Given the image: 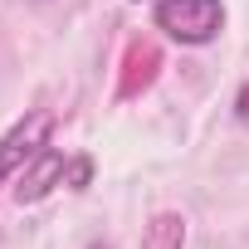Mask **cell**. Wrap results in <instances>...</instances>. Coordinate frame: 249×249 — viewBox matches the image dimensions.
I'll list each match as a JSON object with an SVG mask.
<instances>
[{"mask_svg": "<svg viewBox=\"0 0 249 249\" xmlns=\"http://www.w3.org/2000/svg\"><path fill=\"white\" fill-rule=\"evenodd\" d=\"M157 30H166L181 44H210L225 25L220 0H157Z\"/></svg>", "mask_w": 249, "mask_h": 249, "instance_id": "6da1fadb", "label": "cell"}, {"mask_svg": "<svg viewBox=\"0 0 249 249\" xmlns=\"http://www.w3.org/2000/svg\"><path fill=\"white\" fill-rule=\"evenodd\" d=\"M49 132H54V112H30V117H20L15 127L0 137V181L5 176H20L39 152H44V142H49Z\"/></svg>", "mask_w": 249, "mask_h": 249, "instance_id": "7a4b0ae2", "label": "cell"}, {"mask_svg": "<svg viewBox=\"0 0 249 249\" xmlns=\"http://www.w3.org/2000/svg\"><path fill=\"white\" fill-rule=\"evenodd\" d=\"M161 73V44L157 39H132L127 54H122V69H117V98H142Z\"/></svg>", "mask_w": 249, "mask_h": 249, "instance_id": "3957f363", "label": "cell"}, {"mask_svg": "<svg viewBox=\"0 0 249 249\" xmlns=\"http://www.w3.org/2000/svg\"><path fill=\"white\" fill-rule=\"evenodd\" d=\"M64 176H69V157H64L59 147H44V152L15 176V200H20V205H35V200H44L54 186H64Z\"/></svg>", "mask_w": 249, "mask_h": 249, "instance_id": "277c9868", "label": "cell"}, {"mask_svg": "<svg viewBox=\"0 0 249 249\" xmlns=\"http://www.w3.org/2000/svg\"><path fill=\"white\" fill-rule=\"evenodd\" d=\"M142 249H186V215L181 210H157L142 230Z\"/></svg>", "mask_w": 249, "mask_h": 249, "instance_id": "5b68a950", "label": "cell"}, {"mask_svg": "<svg viewBox=\"0 0 249 249\" xmlns=\"http://www.w3.org/2000/svg\"><path fill=\"white\" fill-rule=\"evenodd\" d=\"M234 117H239V122H249V78H244V88L234 93Z\"/></svg>", "mask_w": 249, "mask_h": 249, "instance_id": "8992f818", "label": "cell"}, {"mask_svg": "<svg viewBox=\"0 0 249 249\" xmlns=\"http://www.w3.org/2000/svg\"><path fill=\"white\" fill-rule=\"evenodd\" d=\"M88 249H112V244H107V239H93V244H88Z\"/></svg>", "mask_w": 249, "mask_h": 249, "instance_id": "52a82bcc", "label": "cell"}]
</instances>
